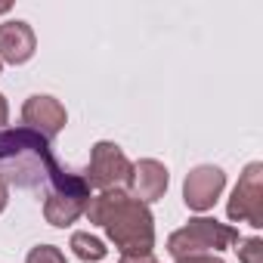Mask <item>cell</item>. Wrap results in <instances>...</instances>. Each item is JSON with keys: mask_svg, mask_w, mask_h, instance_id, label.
Masks as SVG:
<instances>
[{"mask_svg": "<svg viewBox=\"0 0 263 263\" xmlns=\"http://www.w3.org/2000/svg\"><path fill=\"white\" fill-rule=\"evenodd\" d=\"M0 180L19 189H44L90 198V183L84 174L62 167L50 149V140L22 127L0 130Z\"/></svg>", "mask_w": 263, "mask_h": 263, "instance_id": "obj_1", "label": "cell"}, {"mask_svg": "<svg viewBox=\"0 0 263 263\" xmlns=\"http://www.w3.org/2000/svg\"><path fill=\"white\" fill-rule=\"evenodd\" d=\"M84 217L93 226L105 229L108 241L121 251V257H146L155 248V217L149 204L137 201L124 189H108L90 198Z\"/></svg>", "mask_w": 263, "mask_h": 263, "instance_id": "obj_2", "label": "cell"}, {"mask_svg": "<svg viewBox=\"0 0 263 263\" xmlns=\"http://www.w3.org/2000/svg\"><path fill=\"white\" fill-rule=\"evenodd\" d=\"M238 241H241V235H238L235 226H226V223H220L214 217H195L167 238V251H171V257L183 260V257L208 254V251L217 254V251L235 248Z\"/></svg>", "mask_w": 263, "mask_h": 263, "instance_id": "obj_3", "label": "cell"}, {"mask_svg": "<svg viewBox=\"0 0 263 263\" xmlns=\"http://www.w3.org/2000/svg\"><path fill=\"white\" fill-rule=\"evenodd\" d=\"M130 174H134V164L127 161V155L121 152V146L102 140V143H96L93 152H90V164H87L84 180L90 183V189L108 192V189H124V186H130Z\"/></svg>", "mask_w": 263, "mask_h": 263, "instance_id": "obj_4", "label": "cell"}, {"mask_svg": "<svg viewBox=\"0 0 263 263\" xmlns=\"http://www.w3.org/2000/svg\"><path fill=\"white\" fill-rule=\"evenodd\" d=\"M226 214L232 223H248L254 229L263 226V164L260 161H251L238 177V186L232 189Z\"/></svg>", "mask_w": 263, "mask_h": 263, "instance_id": "obj_5", "label": "cell"}, {"mask_svg": "<svg viewBox=\"0 0 263 263\" xmlns=\"http://www.w3.org/2000/svg\"><path fill=\"white\" fill-rule=\"evenodd\" d=\"M223 189H226V174L214 164H198L183 180V201H186L189 211L204 214L220 201Z\"/></svg>", "mask_w": 263, "mask_h": 263, "instance_id": "obj_6", "label": "cell"}, {"mask_svg": "<svg viewBox=\"0 0 263 263\" xmlns=\"http://www.w3.org/2000/svg\"><path fill=\"white\" fill-rule=\"evenodd\" d=\"M22 121L28 130L41 134L44 140H56L62 134V127L68 124V111L65 105L56 99V96H47V93H34L25 99L22 105Z\"/></svg>", "mask_w": 263, "mask_h": 263, "instance_id": "obj_7", "label": "cell"}, {"mask_svg": "<svg viewBox=\"0 0 263 263\" xmlns=\"http://www.w3.org/2000/svg\"><path fill=\"white\" fill-rule=\"evenodd\" d=\"M167 183H171L167 167L155 158H143V161L134 164V174H130V195L143 204H149V201L164 198Z\"/></svg>", "mask_w": 263, "mask_h": 263, "instance_id": "obj_8", "label": "cell"}, {"mask_svg": "<svg viewBox=\"0 0 263 263\" xmlns=\"http://www.w3.org/2000/svg\"><path fill=\"white\" fill-rule=\"evenodd\" d=\"M34 50H37V37H34L28 22L10 19L0 25V62L22 65L34 56Z\"/></svg>", "mask_w": 263, "mask_h": 263, "instance_id": "obj_9", "label": "cell"}, {"mask_svg": "<svg viewBox=\"0 0 263 263\" xmlns=\"http://www.w3.org/2000/svg\"><path fill=\"white\" fill-rule=\"evenodd\" d=\"M87 201H90V198H84V195L50 192V198L44 201V217H47V223H50V226H56V229H65V226H71L78 217H84V211H87Z\"/></svg>", "mask_w": 263, "mask_h": 263, "instance_id": "obj_10", "label": "cell"}, {"mask_svg": "<svg viewBox=\"0 0 263 263\" xmlns=\"http://www.w3.org/2000/svg\"><path fill=\"white\" fill-rule=\"evenodd\" d=\"M71 251H74V257L84 260V263H96V260H102V257L108 254V248H105L96 235H90V232H74V235H71Z\"/></svg>", "mask_w": 263, "mask_h": 263, "instance_id": "obj_11", "label": "cell"}, {"mask_svg": "<svg viewBox=\"0 0 263 263\" xmlns=\"http://www.w3.org/2000/svg\"><path fill=\"white\" fill-rule=\"evenodd\" d=\"M235 254L241 263H263V241L260 238H241L235 245Z\"/></svg>", "mask_w": 263, "mask_h": 263, "instance_id": "obj_12", "label": "cell"}, {"mask_svg": "<svg viewBox=\"0 0 263 263\" xmlns=\"http://www.w3.org/2000/svg\"><path fill=\"white\" fill-rule=\"evenodd\" d=\"M25 263H68V260L56 245H37V248H31Z\"/></svg>", "mask_w": 263, "mask_h": 263, "instance_id": "obj_13", "label": "cell"}, {"mask_svg": "<svg viewBox=\"0 0 263 263\" xmlns=\"http://www.w3.org/2000/svg\"><path fill=\"white\" fill-rule=\"evenodd\" d=\"M177 263H223L217 254H192V257H183V260H177Z\"/></svg>", "mask_w": 263, "mask_h": 263, "instance_id": "obj_14", "label": "cell"}, {"mask_svg": "<svg viewBox=\"0 0 263 263\" xmlns=\"http://www.w3.org/2000/svg\"><path fill=\"white\" fill-rule=\"evenodd\" d=\"M7 121H10V105H7V96L0 93V127H4Z\"/></svg>", "mask_w": 263, "mask_h": 263, "instance_id": "obj_15", "label": "cell"}, {"mask_svg": "<svg viewBox=\"0 0 263 263\" xmlns=\"http://www.w3.org/2000/svg\"><path fill=\"white\" fill-rule=\"evenodd\" d=\"M7 201H10V186L0 180V214H4V208H7Z\"/></svg>", "mask_w": 263, "mask_h": 263, "instance_id": "obj_16", "label": "cell"}, {"mask_svg": "<svg viewBox=\"0 0 263 263\" xmlns=\"http://www.w3.org/2000/svg\"><path fill=\"white\" fill-rule=\"evenodd\" d=\"M121 263H158L152 254H146V257H121Z\"/></svg>", "mask_w": 263, "mask_h": 263, "instance_id": "obj_17", "label": "cell"}, {"mask_svg": "<svg viewBox=\"0 0 263 263\" xmlns=\"http://www.w3.org/2000/svg\"><path fill=\"white\" fill-rule=\"evenodd\" d=\"M10 13V4H0V16H7Z\"/></svg>", "mask_w": 263, "mask_h": 263, "instance_id": "obj_18", "label": "cell"}, {"mask_svg": "<svg viewBox=\"0 0 263 263\" xmlns=\"http://www.w3.org/2000/svg\"><path fill=\"white\" fill-rule=\"evenodd\" d=\"M0 71H4V62H0Z\"/></svg>", "mask_w": 263, "mask_h": 263, "instance_id": "obj_19", "label": "cell"}]
</instances>
